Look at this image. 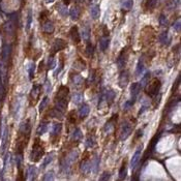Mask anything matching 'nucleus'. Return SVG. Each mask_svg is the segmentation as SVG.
<instances>
[{"instance_id":"2","label":"nucleus","mask_w":181,"mask_h":181,"mask_svg":"<svg viewBox=\"0 0 181 181\" xmlns=\"http://www.w3.org/2000/svg\"><path fill=\"white\" fill-rule=\"evenodd\" d=\"M43 153H45V148L41 145V139L35 138L32 146V150L30 152V160L32 162H38L41 160Z\"/></svg>"},{"instance_id":"9","label":"nucleus","mask_w":181,"mask_h":181,"mask_svg":"<svg viewBox=\"0 0 181 181\" xmlns=\"http://www.w3.org/2000/svg\"><path fill=\"white\" fill-rule=\"evenodd\" d=\"M127 59H128V51H127V48H124L117 58V64H118L119 68L125 67V65L127 63Z\"/></svg>"},{"instance_id":"17","label":"nucleus","mask_w":181,"mask_h":181,"mask_svg":"<svg viewBox=\"0 0 181 181\" xmlns=\"http://www.w3.org/2000/svg\"><path fill=\"white\" fill-rule=\"evenodd\" d=\"M127 175V167H126V160H123L121 165V168L119 170V179L120 180H124Z\"/></svg>"},{"instance_id":"27","label":"nucleus","mask_w":181,"mask_h":181,"mask_svg":"<svg viewBox=\"0 0 181 181\" xmlns=\"http://www.w3.org/2000/svg\"><path fill=\"white\" fill-rule=\"evenodd\" d=\"M160 41L162 45H169L170 43V37H169V34L167 32H162L160 35Z\"/></svg>"},{"instance_id":"11","label":"nucleus","mask_w":181,"mask_h":181,"mask_svg":"<svg viewBox=\"0 0 181 181\" xmlns=\"http://www.w3.org/2000/svg\"><path fill=\"white\" fill-rule=\"evenodd\" d=\"M130 82V73L127 70H123L121 71L120 76H119V80H118V84L120 88H124L127 84Z\"/></svg>"},{"instance_id":"1","label":"nucleus","mask_w":181,"mask_h":181,"mask_svg":"<svg viewBox=\"0 0 181 181\" xmlns=\"http://www.w3.org/2000/svg\"><path fill=\"white\" fill-rule=\"evenodd\" d=\"M68 93H69V88L67 86H64V85L60 86L55 96V108L51 111L52 117L60 119L63 117L68 106Z\"/></svg>"},{"instance_id":"45","label":"nucleus","mask_w":181,"mask_h":181,"mask_svg":"<svg viewBox=\"0 0 181 181\" xmlns=\"http://www.w3.org/2000/svg\"><path fill=\"white\" fill-rule=\"evenodd\" d=\"M180 27H181L180 20H177V21H176V23L174 24V29H175L177 32H179V31H180Z\"/></svg>"},{"instance_id":"51","label":"nucleus","mask_w":181,"mask_h":181,"mask_svg":"<svg viewBox=\"0 0 181 181\" xmlns=\"http://www.w3.org/2000/svg\"><path fill=\"white\" fill-rule=\"evenodd\" d=\"M45 1H46L47 3H51V2H54L55 0H45Z\"/></svg>"},{"instance_id":"15","label":"nucleus","mask_w":181,"mask_h":181,"mask_svg":"<svg viewBox=\"0 0 181 181\" xmlns=\"http://www.w3.org/2000/svg\"><path fill=\"white\" fill-rule=\"evenodd\" d=\"M83 135H82V132L80 130V128H76V130H73V132L71 134V140L70 142H73V143H79V141L81 140Z\"/></svg>"},{"instance_id":"44","label":"nucleus","mask_w":181,"mask_h":181,"mask_svg":"<svg viewBox=\"0 0 181 181\" xmlns=\"http://www.w3.org/2000/svg\"><path fill=\"white\" fill-rule=\"evenodd\" d=\"M90 35V30L89 28H86V29H83V37L84 39H88Z\"/></svg>"},{"instance_id":"47","label":"nucleus","mask_w":181,"mask_h":181,"mask_svg":"<svg viewBox=\"0 0 181 181\" xmlns=\"http://www.w3.org/2000/svg\"><path fill=\"white\" fill-rule=\"evenodd\" d=\"M43 67H45V62L43 61H41L39 62V68H38V73H41L43 70Z\"/></svg>"},{"instance_id":"36","label":"nucleus","mask_w":181,"mask_h":181,"mask_svg":"<svg viewBox=\"0 0 181 181\" xmlns=\"http://www.w3.org/2000/svg\"><path fill=\"white\" fill-rule=\"evenodd\" d=\"M56 66V60L54 59V56L50 55L49 62H48V69H54Z\"/></svg>"},{"instance_id":"32","label":"nucleus","mask_w":181,"mask_h":181,"mask_svg":"<svg viewBox=\"0 0 181 181\" xmlns=\"http://www.w3.org/2000/svg\"><path fill=\"white\" fill-rule=\"evenodd\" d=\"M94 144H95V137H94V135H89V136H88V138H87V140H86V146L91 148V147L94 146Z\"/></svg>"},{"instance_id":"4","label":"nucleus","mask_w":181,"mask_h":181,"mask_svg":"<svg viewBox=\"0 0 181 181\" xmlns=\"http://www.w3.org/2000/svg\"><path fill=\"white\" fill-rule=\"evenodd\" d=\"M160 87H162L160 80H158L157 78H154L145 85V92L150 98H154V96H156L158 94Z\"/></svg>"},{"instance_id":"33","label":"nucleus","mask_w":181,"mask_h":181,"mask_svg":"<svg viewBox=\"0 0 181 181\" xmlns=\"http://www.w3.org/2000/svg\"><path fill=\"white\" fill-rule=\"evenodd\" d=\"M59 61H60V64H59V67H58V69L55 71V76H57L58 73L61 71V70L63 69V66H64V55L63 54H61L60 55V59H59Z\"/></svg>"},{"instance_id":"40","label":"nucleus","mask_w":181,"mask_h":181,"mask_svg":"<svg viewBox=\"0 0 181 181\" xmlns=\"http://www.w3.org/2000/svg\"><path fill=\"white\" fill-rule=\"evenodd\" d=\"M48 15H49V13L48 11H43V13H41V15H39V21L41 22H46L47 21V18H48Z\"/></svg>"},{"instance_id":"42","label":"nucleus","mask_w":181,"mask_h":181,"mask_svg":"<svg viewBox=\"0 0 181 181\" xmlns=\"http://www.w3.org/2000/svg\"><path fill=\"white\" fill-rule=\"evenodd\" d=\"M43 180H54V176H53V172H48V173L46 174V175L43 176Z\"/></svg>"},{"instance_id":"28","label":"nucleus","mask_w":181,"mask_h":181,"mask_svg":"<svg viewBox=\"0 0 181 181\" xmlns=\"http://www.w3.org/2000/svg\"><path fill=\"white\" fill-rule=\"evenodd\" d=\"M85 66H86V64H85V62L82 59H78L76 62L73 63V67L77 68V69L83 70L85 69Z\"/></svg>"},{"instance_id":"5","label":"nucleus","mask_w":181,"mask_h":181,"mask_svg":"<svg viewBox=\"0 0 181 181\" xmlns=\"http://www.w3.org/2000/svg\"><path fill=\"white\" fill-rule=\"evenodd\" d=\"M135 124L136 120H134V119H127L126 121L122 123L121 127H120V140H126L132 135V130L135 128Z\"/></svg>"},{"instance_id":"21","label":"nucleus","mask_w":181,"mask_h":181,"mask_svg":"<svg viewBox=\"0 0 181 181\" xmlns=\"http://www.w3.org/2000/svg\"><path fill=\"white\" fill-rule=\"evenodd\" d=\"M71 81H73V83L75 84L76 86L79 87L84 83V79L82 78V76H80V75H73V76H71Z\"/></svg>"},{"instance_id":"30","label":"nucleus","mask_w":181,"mask_h":181,"mask_svg":"<svg viewBox=\"0 0 181 181\" xmlns=\"http://www.w3.org/2000/svg\"><path fill=\"white\" fill-rule=\"evenodd\" d=\"M143 70H144V64H143V60H142V58H141V59L139 60L138 65H137V69H136V75H137V76H140V75H142Z\"/></svg>"},{"instance_id":"16","label":"nucleus","mask_w":181,"mask_h":181,"mask_svg":"<svg viewBox=\"0 0 181 181\" xmlns=\"http://www.w3.org/2000/svg\"><path fill=\"white\" fill-rule=\"evenodd\" d=\"M43 31L48 34H52V33L54 32L55 30V26L53 24V22L51 21H46L45 22V24H43Z\"/></svg>"},{"instance_id":"50","label":"nucleus","mask_w":181,"mask_h":181,"mask_svg":"<svg viewBox=\"0 0 181 181\" xmlns=\"http://www.w3.org/2000/svg\"><path fill=\"white\" fill-rule=\"evenodd\" d=\"M70 1H71V0H63V2H64L65 5H68V4L70 3Z\"/></svg>"},{"instance_id":"35","label":"nucleus","mask_w":181,"mask_h":181,"mask_svg":"<svg viewBox=\"0 0 181 181\" xmlns=\"http://www.w3.org/2000/svg\"><path fill=\"white\" fill-rule=\"evenodd\" d=\"M149 81H150V73H147L146 75H145V76L142 78V80H141V82L139 84H140L141 87H144Z\"/></svg>"},{"instance_id":"7","label":"nucleus","mask_w":181,"mask_h":181,"mask_svg":"<svg viewBox=\"0 0 181 181\" xmlns=\"http://www.w3.org/2000/svg\"><path fill=\"white\" fill-rule=\"evenodd\" d=\"M66 47H67V43H66L64 39H62V38H56V39L54 41V43H53V46H52L51 55L52 56H54L57 52L62 51V50H64L65 48H66Z\"/></svg>"},{"instance_id":"10","label":"nucleus","mask_w":181,"mask_h":181,"mask_svg":"<svg viewBox=\"0 0 181 181\" xmlns=\"http://www.w3.org/2000/svg\"><path fill=\"white\" fill-rule=\"evenodd\" d=\"M61 130H62V124H61V123H54V125H53V130H52L53 144H56L57 141L60 139Z\"/></svg>"},{"instance_id":"46","label":"nucleus","mask_w":181,"mask_h":181,"mask_svg":"<svg viewBox=\"0 0 181 181\" xmlns=\"http://www.w3.org/2000/svg\"><path fill=\"white\" fill-rule=\"evenodd\" d=\"M160 25H162V26H166L167 25V19L165 18V16H160Z\"/></svg>"},{"instance_id":"24","label":"nucleus","mask_w":181,"mask_h":181,"mask_svg":"<svg viewBox=\"0 0 181 181\" xmlns=\"http://www.w3.org/2000/svg\"><path fill=\"white\" fill-rule=\"evenodd\" d=\"M77 119H78V117H77V113L75 110H73V111H70L69 113H68L67 120L70 124H75V123L77 122Z\"/></svg>"},{"instance_id":"20","label":"nucleus","mask_w":181,"mask_h":181,"mask_svg":"<svg viewBox=\"0 0 181 181\" xmlns=\"http://www.w3.org/2000/svg\"><path fill=\"white\" fill-rule=\"evenodd\" d=\"M81 170L85 174L89 173L90 171H91V165H90V162H88V160H83V162H82L81 165Z\"/></svg>"},{"instance_id":"13","label":"nucleus","mask_w":181,"mask_h":181,"mask_svg":"<svg viewBox=\"0 0 181 181\" xmlns=\"http://www.w3.org/2000/svg\"><path fill=\"white\" fill-rule=\"evenodd\" d=\"M141 91V86L139 83H134L132 84V86H130V100H132V103L135 104L136 102V98L138 96L139 92Z\"/></svg>"},{"instance_id":"22","label":"nucleus","mask_w":181,"mask_h":181,"mask_svg":"<svg viewBox=\"0 0 181 181\" xmlns=\"http://www.w3.org/2000/svg\"><path fill=\"white\" fill-rule=\"evenodd\" d=\"M132 4H134V1H132V0H122L121 7L122 9H124V11H130V9H132Z\"/></svg>"},{"instance_id":"49","label":"nucleus","mask_w":181,"mask_h":181,"mask_svg":"<svg viewBox=\"0 0 181 181\" xmlns=\"http://www.w3.org/2000/svg\"><path fill=\"white\" fill-rule=\"evenodd\" d=\"M31 20H32V16H31V11H29V16H28V24L27 28L30 27V23H31Z\"/></svg>"},{"instance_id":"26","label":"nucleus","mask_w":181,"mask_h":181,"mask_svg":"<svg viewBox=\"0 0 181 181\" xmlns=\"http://www.w3.org/2000/svg\"><path fill=\"white\" fill-rule=\"evenodd\" d=\"M91 17L93 18V19H98V17H100V6L98 5H94L91 7Z\"/></svg>"},{"instance_id":"8","label":"nucleus","mask_w":181,"mask_h":181,"mask_svg":"<svg viewBox=\"0 0 181 181\" xmlns=\"http://www.w3.org/2000/svg\"><path fill=\"white\" fill-rule=\"evenodd\" d=\"M142 148H143V144H141L140 146L137 148L134 156H132V160H130V168L132 169V171L136 170L137 167H138L139 162H140L141 160V155H142Z\"/></svg>"},{"instance_id":"25","label":"nucleus","mask_w":181,"mask_h":181,"mask_svg":"<svg viewBox=\"0 0 181 181\" xmlns=\"http://www.w3.org/2000/svg\"><path fill=\"white\" fill-rule=\"evenodd\" d=\"M47 130H48V122H43V123L39 124V126H38L36 132H37V135L41 136L47 132Z\"/></svg>"},{"instance_id":"6","label":"nucleus","mask_w":181,"mask_h":181,"mask_svg":"<svg viewBox=\"0 0 181 181\" xmlns=\"http://www.w3.org/2000/svg\"><path fill=\"white\" fill-rule=\"evenodd\" d=\"M41 94V85H34L30 92V106H35L37 104L38 100Z\"/></svg>"},{"instance_id":"14","label":"nucleus","mask_w":181,"mask_h":181,"mask_svg":"<svg viewBox=\"0 0 181 181\" xmlns=\"http://www.w3.org/2000/svg\"><path fill=\"white\" fill-rule=\"evenodd\" d=\"M90 112V108L88 105H82L81 108L79 109V115H80V117H81L82 119L86 118L87 116H88V114H89Z\"/></svg>"},{"instance_id":"19","label":"nucleus","mask_w":181,"mask_h":181,"mask_svg":"<svg viewBox=\"0 0 181 181\" xmlns=\"http://www.w3.org/2000/svg\"><path fill=\"white\" fill-rule=\"evenodd\" d=\"M69 15L70 17H71V19H73V21H76V20H78L79 18H80V16H81V11H80V8H79L78 6H73V7L70 9Z\"/></svg>"},{"instance_id":"31","label":"nucleus","mask_w":181,"mask_h":181,"mask_svg":"<svg viewBox=\"0 0 181 181\" xmlns=\"http://www.w3.org/2000/svg\"><path fill=\"white\" fill-rule=\"evenodd\" d=\"M84 100V96L82 93H75V95L73 96V103L76 104V105H79V104H81Z\"/></svg>"},{"instance_id":"23","label":"nucleus","mask_w":181,"mask_h":181,"mask_svg":"<svg viewBox=\"0 0 181 181\" xmlns=\"http://www.w3.org/2000/svg\"><path fill=\"white\" fill-rule=\"evenodd\" d=\"M157 1H158V0H147L146 4H145V8H146L147 11H153L157 4Z\"/></svg>"},{"instance_id":"29","label":"nucleus","mask_w":181,"mask_h":181,"mask_svg":"<svg viewBox=\"0 0 181 181\" xmlns=\"http://www.w3.org/2000/svg\"><path fill=\"white\" fill-rule=\"evenodd\" d=\"M36 172H37V170H36V168L33 167V166H31V167L28 169V175H29L30 180H34L35 177H36Z\"/></svg>"},{"instance_id":"41","label":"nucleus","mask_w":181,"mask_h":181,"mask_svg":"<svg viewBox=\"0 0 181 181\" xmlns=\"http://www.w3.org/2000/svg\"><path fill=\"white\" fill-rule=\"evenodd\" d=\"M110 177H111V174H110V172H104L103 175L100 176V180H102V181L109 180V179H110Z\"/></svg>"},{"instance_id":"18","label":"nucleus","mask_w":181,"mask_h":181,"mask_svg":"<svg viewBox=\"0 0 181 181\" xmlns=\"http://www.w3.org/2000/svg\"><path fill=\"white\" fill-rule=\"evenodd\" d=\"M109 43H110V41H109L108 36H103V37L100 38V51L105 52L106 50L108 49Z\"/></svg>"},{"instance_id":"43","label":"nucleus","mask_w":181,"mask_h":181,"mask_svg":"<svg viewBox=\"0 0 181 181\" xmlns=\"http://www.w3.org/2000/svg\"><path fill=\"white\" fill-rule=\"evenodd\" d=\"M58 11H59V13L62 16H67V14H68V11H67V8L65 7V6H60V7H58Z\"/></svg>"},{"instance_id":"34","label":"nucleus","mask_w":181,"mask_h":181,"mask_svg":"<svg viewBox=\"0 0 181 181\" xmlns=\"http://www.w3.org/2000/svg\"><path fill=\"white\" fill-rule=\"evenodd\" d=\"M93 52H94V49H93V46L91 43H88L85 49V54H86L87 57H91L93 55Z\"/></svg>"},{"instance_id":"3","label":"nucleus","mask_w":181,"mask_h":181,"mask_svg":"<svg viewBox=\"0 0 181 181\" xmlns=\"http://www.w3.org/2000/svg\"><path fill=\"white\" fill-rule=\"evenodd\" d=\"M155 39V31L152 27L147 26L141 32V43L143 47L150 46Z\"/></svg>"},{"instance_id":"48","label":"nucleus","mask_w":181,"mask_h":181,"mask_svg":"<svg viewBox=\"0 0 181 181\" xmlns=\"http://www.w3.org/2000/svg\"><path fill=\"white\" fill-rule=\"evenodd\" d=\"M50 162H52V156H51V155H49V156L47 157V160H45V162H43V167H46V166L48 165Z\"/></svg>"},{"instance_id":"12","label":"nucleus","mask_w":181,"mask_h":181,"mask_svg":"<svg viewBox=\"0 0 181 181\" xmlns=\"http://www.w3.org/2000/svg\"><path fill=\"white\" fill-rule=\"evenodd\" d=\"M69 36L71 38L73 43H76V45L80 43V41H81V35L79 33V28L77 26H73L71 27V29L69 31Z\"/></svg>"},{"instance_id":"37","label":"nucleus","mask_w":181,"mask_h":181,"mask_svg":"<svg viewBox=\"0 0 181 181\" xmlns=\"http://www.w3.org/2000/svg\"><path fill=\"white\" fill-rule=\"evenodd\" d=\"M48 104H49V98L46 96V98H43V100H41V105H39V113H41V112H43V110L47 108Z\"/></svg>"},{"instance_id":"38","label":"nucleus","mask_w":181,"mask_h":181,"mask_svg":"<svg viewBox=\"0 0 181 181\" xmlns=\"http://www.w3.org/2000/svg\"><path fill=\"white\" fill-rule=\"evenodd\" d=\"M29 75H30V80H32L33 76H34V69H35V65L34 63H30L29 64Z\"/></svg>"},{"instance_id":"39","label":"nucleus","mask_w":181,"mask_h":181,"mask_svg":"<svg viewBox=\"0 0 181 181\" xmlns=\"http://www.w3.org/2000/svg\"><path fill=\"white\" fill-rule=\"evenodd\" d=\"M95 78H96V70L91 69V71H90V76H89V81L91 82V83H94Z\"/></svg>"}]
</instances>
